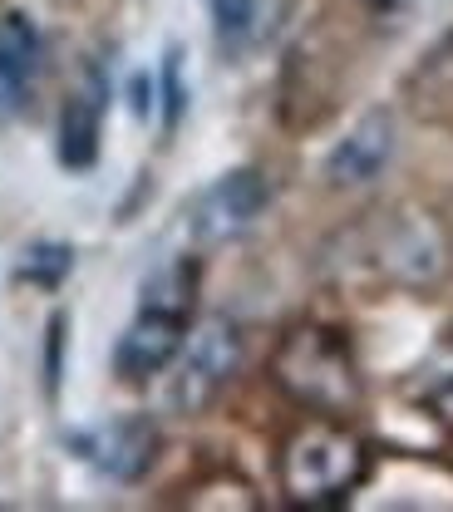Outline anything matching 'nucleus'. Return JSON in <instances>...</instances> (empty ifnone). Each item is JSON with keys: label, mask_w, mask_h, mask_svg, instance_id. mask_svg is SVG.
<instances>
[{"label": "nucleus", "mask_w": 453, "mask_h": 512, "mask_svg": "<svg viewBox=\"0 0 453 512\" xmlns=\"http://www.w3.org/2000/svg\"><path fill=\"white\" fill-rule=\"evenodd\" d=\"M444 256H449L444 232L424 212H399L385 227V237H380V266L389 276H399V281H414V286L434 281L444 271Z\"/></svg>", "instance_id": "6e6552de"}, {"label": "nucleus", "mask_w": 453, "mask_h": 512, "mask_svg": "<svg viewBox=\"0 0 453 512\" xmlns=\"http://www.w3.org/2000/svg\"><path fill=\"white\" fill-rule=\"evenodd\" d=\"M183 340H188V320L143 306V311L129 320V330L119 335V345H114V370L133 384L153 380V375H163V370L178 360Z\"/></svg>", "instance_id": "39448f33"}, {"label": "nucleus", "mask_w": 453, "mask_h": 512, "mask_svg": "<svg viewBox=\"0 0 453 512\" xmlns=\"http://www.w3.org/2000/svg\"><path fill=\"white\" fill-rule=\"evenodd\" d=\"M197 281H202V271H197L193 256H173V261H163V266H158V271L143 281V306H153V311H168V316L193 320Z\"/></svg>", "instance_id": "9b49d317"}, {"label": "nucleus", "mask_w": 453, "mask_h": 512, "mask_svg": "<svg viewBox=\"0 0 453 512\" xmlns=\"http://www.w3.org/2000/svg\"><path fill=\"white\" fill-rule=\"evenodd\" d=\"M104 74L84 69V79L69 89L60 109V163L65 168H94L99 158V128H104Z\"/></svg>", "instance_id": "1a4fd4ad"}, {"label": "nucleus", "mask_w": 453, "mask_h": 512, "mask_svg": "<svg viewBox=\"0 0 453 512\" xmlns=\"http://www.w3.org/2000/svg\"><path fill=\"white\" fill-rule=\"evenodd\" d=\"M370 473V448L335 414L306 419L281 448V493L296 508H335Z\"/></svg>", "instance_id": "f257e3e1"}, {"label": "nucleus", "mask_w": 453, "mask_h": 512, "mask_svg": "<svg viewBox=\"0 0 453 512\" xmlns=\"http://www.w3.org/2000/svg\"><path fill=\"white\" fill-rule=\"evenodd\" d=\"M414 399L424 404V409H434V414H444L453 419V340H444L419 370H414Z\"/></svg>", "instance_id": "f8f14e48"}, {"label": "nucleus", "mask_w": 453, "mask_h": 512, "mask_svg": "<svg viewBox=\"0 0 453 512\" xmlns=\"http://www.w3.org/2000/svg\"><path fill=\"white\" fill-rule=\"evenodd\" d=\"M40 35L25 15H0V119H15L30 104L35 74H40Z\"/></svg>", "instance_id": "9d476101"}, {"label": "nucleus", "mask_w": 453, "mask_h": 512, "mask_svg": "<svg viewBox=\"0 0 453 512\" xmlns=\"http://www.w3.org/2000/svg\"><path fill=\"white\" fill-rule=\"evenodd\" d=\"M389 158H394V114L389 109H370L330 148L325 178H330V188H365V183H375L385 173Z\"/></svg>", "instance_id": "423d86ee"}, {"label": "nucleus", "mask_w": 453, "mask_h": 512, "mask_svg": "<svg viewBox=\"0 0 453 512\" xmlns=\"http://www.w3.org/2000/svg\"><path fill=\"white\" fill-rule=\"evenodd\" d=\"M266 202H271V188L257 168H232L197 192V202L188 207V232L197 247H227L257 227Z\"/></svg>", "instance_id": "20e7f679"}, {"label": "nucleus", "mask_w": 453, "mask_h": 512, "mask_svg": "<svg viewBox=\"0 0 453 512\" xmlns=\"http://www.w3.org/2000/svg\"><path fill=\"white\" fill-rule=\"evenodd\" d=\"M79 448H84V458H89L99 473H109L114 483H138V478L153 468V458H158V429H153V419L129 414V419H109V424H99L94 434H84Z\"/></svg>", "instance_id": "0eeeda50"}, {"label": "nucleus", "mask_w": 453, "mask_h": 512, "mask_svg": "<svg viewBox=\"0 0 453 512\" xmlns=\"http://www.w3.org/2000/svg\"><path fill=\"white\" fill-rule=\"evenodd\" d=\"M271 380L281 394H291L296 404H306L316 414L340 419L360 404V365H355L350 340L316 320L281 335V345L271 355Z\"/></svg>", "instance_id": "f03ea898"}, {"label": "nucleus", "mask_w": 453, "mask_h": 512, "mask_svg": "<svg viewBox=\"0 0 453 512\" xmlns=\"http://www.w3.org/2000/svg\"><path fill=\"white\" fill-rule=\"evenodd\" d=\"M207 10H212L217 35L222 40H237V35H247V25L257 15V0H207Z\"/></svg>", "instance_id": "4468645a"}, {"label": "nucleus", "mask_w": 453, "mask_h": 512, "mask_svg": "<svg viewBox=\"0 0 453 512\" xmlns=\"http://www.w3.org/2000/svg\"><path fill=\"white\" fill-rule=\"evenodd\" d=\"M69 266H74V252H69L65 242H45V247H30V252H25L20 276H30V281H40V286H55V281H65Z\"/></svg>", "instance_id": "ddd939ff"}, {"label": "nucleus", "mask_w": 453, "mask_h": 512, "mask_svg": "<svg viewBox=\"0 0 453 512\" xmlns=\"http://www.w3.org/2000/svg\"><path fill=\"white\" fill-rule=\"evenodd\" d=\"M237 365H242V330L227 316L202 320L178 350V370L168 380V409L183 414V419L202 414L232 384Z\"/></svg>", "instance_id": "7ed1b4c3"}]
</instances>
